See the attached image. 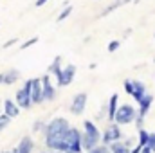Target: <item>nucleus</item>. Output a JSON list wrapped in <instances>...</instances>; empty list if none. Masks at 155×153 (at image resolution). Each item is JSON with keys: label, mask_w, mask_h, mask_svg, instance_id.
Wrapping results in <instances>:
<instances>
[{"label": "nucleus", "mask_w": 155, "mask_h": 153, "mask_svg": "<svg viewBox=\"0 0 155 153\" xmlns=\"http://www.w3.org/2000/svg\"><path fill=\"white\" fill-rule=\"evenodd\" d=\"M15 43H18V38H11V40H7V41L4 43V49H9V47H13Z\"/></svg>", "instance_id": "a878e982"}, {"label": "nucleus", "mask_w": 155, "mask_h": 153, "mask_svg": "<svg viewBox=\"0 0 155 153\" xmlns=\"http://www.w3.org/2000/svg\"><path fill=\"white\" fill-rule=\"evenodd\" d=\"M61 56H56L54 60H52V63L49 65V70H47V74H52V76L60 77V74H61Z\"/></svg>", "instance_id": "f3484780"}, {"label": "nucleus", "mask_w": 155, "mask_h": 153, "mask_svg": "<svg viewBox=\"0 0 155 153\" xmlns=\"http://www.w3.org/2000/svg\"><path fill=\"white\" fill-rule=\"evenodd\" d=\"M71 124L65 117H54L51 122L45 124L43 133H45V146L51 151H61V144L65 139V133L69 132Z\"/></svg>", "instance_id": "f257e3e1"}, {"label": "nucleus", "mask_w": 155, "mask_h": 153, "mask_svg": "<svg viewBox=\"0 0 155 153\" xmlns=\"http://www.w3.org/2000/svg\"><path fill=\"white\" fill-rule=\"evenodd\" d=\"M87 101H88V97H87V94H85V92H79V94H76V96L72 97V101H71V114L81 115L83 112H85Z\"/></svg>", "instance_id": "423d86ee"}, {"label": "nucleus", "mask_w": 155, "mask_h": 153, "mask_svg": "<svg viewBox=\"0 0 155 153\" xmlns=\"http://www.w3.org/2000/svg\"><path fill=\"white\" fill-rule=\"evenodd\" d=\"M74 76H76V65H67L63 70H61V74L60 77H56V83H58V86H67V85H71L72 81H74Z\"/></svg>", "instance_id": "6e6552de"}, {"label": "nucleus", "mask_w": 155, "mask_h": 153, "mask_svg": "<svg viewBox=\"0 0 155 153\" xmlns=\"http://www.w3.org/2000/svg\"><path fill=\"white\" fill-rule=\"evenodd\" d=\"M35 43H38V36H35V38L27 40L25 43H22V45H20V49H22V50H25V49H29V47H33Z\"/></svg>", "instance_id": "4be33fe9"}, {"label": "nucleus", "mask_w": 155, "mask_h": 153, "mask_svg": "<svg viewBox=\"0 0 155 153\" xmlns=\"http://www.w3.org/2000/svg\"><path fill=\"white\" fill-rule=\"evenodd\" d=\"M47 2H49V0H36V2H35V5H36V7H41V5H43V4H47Z\"/></svg>", "instance_id": "c756f323"}, {"label": "nucleus", "mask_w": 155, "mask_h": 153, "mask_svg": "<svg viewBox=\"0 0 155 153\" xmlns=\"http://www.w3.org/2000/svg\"><path fill=\"white\" fill-rule=\"evenodd\" d=\"M152 103H153V96L152 94H144L143 96V99L139 101V110H137V117H146L148 114V110L152 108Z\"/></svg>", "instance_id": "f8f14e48"}, {"label": "nucleus", "mask_w": 155, "mask_h": 153, "mask_svg": "<svg viewBox=\"0 0 155 153\" xmlns=\"http://www.w3.org/2000/svg\"><path fill=\"white\" fill-rule=\"evenodd\" d=\"M117 106H119V96L112 94L110 99H108V106H107V117H108L110 122H114V115L117 112Z\"/></svg>", "instance_id": "4468645a"}, {"label": "nucleus", "mask_w": 155, "mask_h": 153, "mask_svg": "<svg viewBox=\"0 0 155 153\" xmlns=\"http://www.w3.org/2000/svg\"><path fill=\"white\" fill-rule=\"evenodd\" d=\"M123 139V133H121V128H119V124L117 122H110L108 126H107V130L101 133V142L103 144H112V142H117V141H121Z\"/></svg>", "instance_id": "39448f33"}, {"label": "nucleus", "mask_w": 155, "mask_h": 153, "mask_svg": "<svg viewBox=\"0 0 155 153\" xmlns=\"http://www.w3.org/2000/svg\"><path fill=\"white\" fill-rule=\"evenodd\" d=\"M18 77H20V72L16 70V69H11V70H7V72H4V85H13V83H16L18 81Z\"/></svg>", "instance_id": "a211bd4d"}, {"label": "nucleus", "mask_w": 155, "mask_h": 153, "mask_svg": "<svg viewBox=\"0 0 155 153\" xmlns=\"http://www.w3.org/2000/svg\"><path fill=\"white\" fill-rule=\"evenodd\" d=\"M81 132L71 126L69 132L65 133V139H63V144H61V153H81Z\"/></svg>", "instance_id": "f03ea898"}, {"label": "nucleus", "mask_w": 155, "mask_h": 153, "mask_svg": "<svg viewBox=\"0 0 155 153\" xmlns=\"http://www.w3.org/2000/svg\"><path fill=\"white\" fill-rule=\"evenodd\" d=\"M41 79V94H43V101H52L56 97V88L54 85L51 83V74H45V76L40 77Z\"/></svg>", "instance_id": "0eeeda50"}, {"label": "nucleus", "mask_w": 155, "mask_h": 153, "mask_svg": "<svg viewBox=\"0 0 155 153\" xmlns=\"http://www.w3.org/2000/svg\"><path fill=\"white\" fill-rule=\"evenodd\" d=\"M128 2H132V0H124V4H128Z\"/></svg>", "instance_id": "f704fd0d"}, {"label": "nucleus", "mask_w": 155, "mask_h": 153, "mask_svg": "<svg viewBox=\"0 0 155 153\" xmlns=\"http://www.w3.org/2000/svg\"><path fill=\"white\" fill-rule=\"evenodd\" d=\"M146 94V86H144V83L143 81H135L134 79V90H132V97L139 103L141 99H143V96Z\"/></svg>", "instance_id": "2eb2a0df"}, {"label": "nucleus", "mask_w": 155, "mask_h": 153, "mask_svg": "<svg viewBox=\"0 0 155 153\" xmlns=\"http://www.w3.org/2000/svg\"><path fill=\"white\" fill-rule=\"evenodd\" d=\"M146 146H150V150L155 153V133H150V139H148V144Z\"/></svg>", "instance_id": "393cba45"}, {"label": "nucleus", "mask_w": 155, "mask_h": 153, "mask_svg": "<svg viewBox=\"0 0 155 153\" xmlns=\"http://www.w3.org/2000/svg\"><path fill=\"white\" fill-rule=\"evenodd\" d=\"M71 13H72V5H65V9L58 15V18H56V20H58V22H63L65 18H69V16H71Z\"/></svg>", "instance_id": "412c9836"}, {"label": "nucleus", "mask_w": 155, "mask_h": 153, "mask_svg": "<svg viewBox=\"0 0 155 153\" xmlns=\"http://www.w3.org/2000/svg\"><path fill=\"white\" fill-rule=\"evenodd\" d=\"M4 153H15V150H13V151H4Z\"/></svg>", "instance_id": "c9c22d12"}, {"label": "nucleus", "mask_w": 155, "mask_h": 153, "mask_svg": "<svg viewBox=\"0 0 155 153\" xmlns=\"http://www.w3.org/2000/svg\"><path fill=\"white\" fill-rule=\"evenodd\" d=\"M2 153H4V151H2Z\"/></svg>", "instance_id": "58836bf2"}, {"label": "nucleus", "mask_w": 155, "mask_h": 153, "mask_svg": "<svg viewBox=\"0 0 155 153\" xmlns=\"http://www.w3.org/2000/svg\"><path fill=\"white\" fill-rule=\"evenodd\" d=\"M148 139H150V133L144 130V128H139V142H137V146H146L148 144Z\"/></svg>", "instance_id": "aec40b11"}, {"label": "nucleus", "mask_w": 155, "mask_h": 153, "mask_svg": "<svg viewBox=\"0 0 155 153\" xmlns=\"http://www.w3.org/2000/svg\"><path fill=\"white\" fill-rule=\"evenodd\" d=\"M153 38H155V34H153Z\"/></svg>", "instance_id": "4c0bfd02"}, {"label": "nucleus", "mask_w": 155, "mask_h": 153, "mask_svg": "<svg viewBox=\"0 0 155 153\" xmlns=\"http://www.w3.org/2000/svg\"><path fill=\"white\" fill-rule=\"evenodd\" d=\"M33 150H35V141L31 137H24L15 148V153H33Z\"/></svg>", "instance_id": "ddd939ff"}, {"label": "nucleus", "mask_w": 155, "mask_h": 153, "mask_svg": "<svg viewBox=\"0 0 155 153\" xmlns=\"http://www.w3.org/2000/svg\"><path fill=\"white\" fill-rule=\"evenodd\" d=\"M4 81V72H0V83Z\"/></svg>", "instance_id": "473e14b6"}, {"label": "nucleus", "mask_w": 155, "mask_h": 153, "mask_svg": "<svg viewBox=\"0 0 155 153\" xmlns=\"http://www.w3.org/2000/svg\"><path fill=\"white\" fill-rule=\"evenodd\" d=\"M2 114H5L9 119H15V117L20 115V106L13 99H5L4 101V106H2Z\"/></svg>", "instance_id": "9b49d317"}, {"label": "nucleus", "mask_w": 155, "mask_h": 153, "mask_svg": "<svg viewBox=\"0 0 155 153\" xmlns=\"http://www.w3.org/2000/svg\"><path fill=\"white\" fill-rule=\"evenodd\" d=\"M31 85H33V79H27L24 83V86L16 92L15 96V103L22 108V110H29L33 106V101H31Z\"/></svg>", "instance_id": "7ed1b4c3"}, {"label": "nucleus", "mask_w": 155, "mask_h": 153, "mask_svg": "<svg viewBox=\"0 0 155 153\" xmlns=\"http://www.w3.org/2000/svg\"><path fill=\"white\" fill-rule=\"evenodd\" d=\"M83 133L87 135V137H90V139H94L96 142H99V139H101V133H99V128L92 122V121H85L83 122Z\"/></svg>", "instance_id": "9d476101"}, {"label": "nucleus", "mask_w": 155, "mask_h": 153, "mask_svg": "<svg viewBox=\"0 0 155 153\" xmlns=\"http://www.w3.org/2000/svg\"><path fill=\"white\" fill-rule=\"evenodd\" d=\"M110 151L112 153H130L132 148H130V142H123V141H117V142H112L108 144Z\"/></svg>", "instance_id": "dca6fc26"}, {"label": "nucleus", "mask_w": 155, "mask_h": 153, "mask_svg": "<svg viewBox=\"0 0 155 153\" xmlns=\"http://www.w3.org/2000/svg\"><path fill=\"white\" fill-rule=\"evenodd\" d=\"M9 121H11V119H9V117H7L5 114L0 115V132H2V130H4V128H5V126L9 124Z\"/></svg>", "instance_id": "5701e85b"}, {"label": "nucleus", "mask_w": 155, "mask_h": 153, "mask_svg": "<svg viewBox=\"0 0 155 153\" xmlns=\"http://www.w3.org/2000/svg\"><path fill=\"white\" fill-rule=\"evenodd\" d=\"M99 151H101V153H112V151H110V148H108L107 144H101V146H99Z\"/></svg>", "instance_id": "cd10ccee"}, {"label": "nucleus", "mask_w": 155, "mask_h": 153, "mask_svg": "<svg viewBox=\"0 0 155 153\" xmlns=\"http://www.w3.org/2000/svg\"><path fill=\"white\" fill-rule=\"evenodd\" d=\"M43 128H45V124H43L41 121H36V122H35V126H33V130H35V132H40V130H43Z\"/></svg>", "instance_id": "bb28decb"}, {"label": "nucleus", "mask_w": 155, "mask_h": 153, "mask_svg": "<svg viewBox=\"0 0 155 153\" xmlns=\"http://www.w3.org/2000/svg\"><path fill=\"white\" fill-rule=\"evenodd\" d=\"M31 101L33 105L43 103V94H41V79L33 77V85H31Z\"/></svg>", "instance_id": "1a4fd4ad"}, {"label": "nucleus", "mask_w": 155, "mask_h": 153, "mask_svg": "<svg viewBox=\"0 0 155 153\" xmlns=\"http://www.w3.org/2000/svg\"><path fill=\"white\" fill-rule=\"evenodd\" d=\"M0 115H2V106H0Z\"/></svg>", "instance_id": "e433bc0d"}, {"label": "nucleus", "mask_w": 155, "mask_h": 153, "mask_svg": "<svg viewBox=\"0 0 155 153\" xmlns=\"http://www.w3.org/2000/svg\"><path fill=\"white\" fill-rule=\"evenodd\" d=\"M43 153H61V151H51V150H49V151H43Z\"/></svg>", "instance_id": "72a5a7b5"}, {"label": "nucleus", "mask_w": 155, "mask_h": 153, "mask_svg": "<svg viewBox=\"0 0 155 153\" xmlns=\"http://www.w3.org/2000/svg\"><path fill=\"white\" fill-rule=\"evenodd\" d=\"M119 45H121V43H119L117 40H114V41H110V43H108V52H116L117 49H119Z\"/></svg>", "instance_id": "b1692460"}, {"label": "nucleus", "mask_w": 155, "mask_h": 153, "mask_svg": "<svg viewBox=\"0 0 155 153\" xmlns=\"http://www.w3.org/2000/svg\"><path fill=\"white\" fill-rule=\"evenodd\" d=\"M88 153H101V151H99V146H96L94 150H90V151H88Z\"/></svg>", "instance_id": "7c9ffc66"}, {"label": "nucleus", "mask_w": 155, "mask_h": 153, "mask_svg": "<svg viewBox=\"0 0 155 153\" xmlns=\"http://www.w3.org/2000/svg\"><path fill=\"white\" fill-rule=\"evenodd\" d=\"M139 150H141V146H135V148H134L130 153H139Z\"/></svg>", "instance_id": "2f4dec72"}, {"label": "nucleus", "mask_w": 155, "mask_h": 153, "mask_svg": "<svg viewBox=\"0 0 155 153\" xmlns=\"http://www.w3.org/2000/svg\"><path fill=\"white\" fill-rule=\"evenodd\" d=\"M139 153H153V151L150 150V146H143V148L139 150Z\"/></svg>", "instance_id": "c85d7f7f"}, {"label": "nucleus", "mask_w": 155, "mask_h": 153, "mask_svg": "<svg viewBox=\"0 0 155 153\" xmlns=\"http://www.w3.org/2000/svg\"><path fill=\"white\" fill-rule=\"evenodd\" d=\"M135 117H137V110L132 105H121V106H117V112L114 115V122H117L119 126L121 124H130V122L135 121Z\"/></svg>", "instance_id": "20e7f679"}, {"label": "nucleus", "mask_w": 155, "mask_h": 153, "mask_svg": "<svg viewBox=\"0 0 155 153\" xmlns=\"http://www.w3.org/2000/svg\"><path fill=\"white\" fill-rule=\"evenodd\" d=\"M123 4H124V0H116V2H112L110 5H107V7H105V9L101 11V15H99V16H107V15H110L112 11H116V9H119V7H121Z\"/></svg>", "instance_id": "6ab92c4d"}]
</instances>
